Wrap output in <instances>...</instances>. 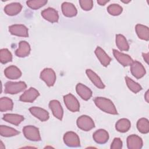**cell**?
Returning <instances> with one entry per match:
<instances>
[{"instance_id":"obj_1","label":"cell","mask_w":149,"mask_h":149,"mask_svg":"<svg viewBox=\"0 0 149 149\" xmlns=\"http://www.w3.org/2000/svg\"><path fill=\"white\" fill-rule=\"evenodd\" d=\"M95 105L102 111L112 115L118 114L116 107L112 101L105 97H96L94 100Z\"/></svg>"},{"instance_id":"obj_2","label":"cell","mask_w":149,"mask_h":149,"mask_svg":"<svg viewBox=\"0 0 149 149\" xmlns=\"http://www.w3.org/2000/svg\"><path fill=\"white\" fill-rule=\"evenodd\" d=\"M27 85L24 81H8L5 84V93L9 94H16L24 90Z\"/></svg>"},{"instance_id":"obj_3","label":"cell","mask_w":149,"mask_h":149,"mask_svg":"<svg viewBox=\"0 0 149 149\" xmlns=\"http://www.w3.org/2000/svg\"><path fill=\"white\" fill-rule=\"evenodd\" d=\"M23 134L25 137L33 141H39L41 140V136L39 129L32 125L26 126L23 128Z\"/></svg>"},{"instance_id":"obj_4","label":"cell","mask_w":149,"mask_h":149,"mask_svg":"<svg viewBox=\"0 0 149 149\" xmlns=\"http://www.w3.org/2000/svg\"><path fill=\"white\" fill-rule=\"evenodd\" d=\"M77 127L83 131H89L95 127L93 120L87 115H81L77 119Z\"/></svg>"},{"instance_id":"obj_5","label":"cell","mask_w":149,"mask_h":149,"mask_svg":"<svg viewBox=\"0 0 149 149\" xmlns=\"http://www.w3.org/2000/svg\"><path fill=\"white\" fill-rule=\"evenodd\" d=\"M40 79L42 80L48 87L53 86L56 81V74L51 68H45L40 73Z\"/></svg>"},{"instance_id":"obj_6","label":"cell","mask_w":149,"mask_h":149,"mask_svg":"<svg viewBox=\"0 0 149 149\" xmlns=\"http://www.w3.org/2000/svg\"><path fill=\"white\" fill-rule=\"evenodd\" d=\"M63 101L66 108L71 112H76L80 109V104L77 98L72 94L63 96Z\"/></svg>"},{"instance_id":"obj_7","label":"cell","mask_w":149,"mask_h":149,"mask_svg":"<svg viewBox=\"0 0 149 149\" xmlns=\"http://www.w3.org/2000/svg\"><path fill=\"white\" fill-rule=\"evenodd\" d=\"M65 144L70 147H77L80 146V139L78 135L73 132H68L63 136Z\"/></svg>"},{"instance_id":"obj_8","label":"cell","mask_w":149,"mask_h":149,"mask_svg":"<svg viewBox=\"0 0 149 149\" xmlns=\"http://www.w3.org/2000/svg\"><path fill=\"white\" fill-rule=\"evenodd\" d=\"M39 95L40 93L36 88L30 87L20 95L19 100L25 102H33Z\"/></svg>"},{"instance_id":"obj_9","label":"cell","mask_w":149,"mask_h":149,"mask_svg":"<svg viewBox=\"0 0 149 149\" xmlns=\"http://www.w3.org/2000/svg\"><path fill=\"white\" fill-rule=\"evenodd\" d=\"M130 72L132 74L136 79L143 77L146 73L143 65L137 61H133L130 65Z\"/></svg>"},{"instance_id":"obj_10","label":"cell","mask_w":149,"mask_h":149,"mask_svg":"<svg viewBox=\"0 0 149 149\" xmlns=\"http://www.w3.org/2000/svg\"><path fill=\"white\" fill-rule=\"evenodd\" d=\"M9 31L11 34L22 37H27L29 36L28 29L23 24H13L9 27Z\"/></svg>"},{"instance_id":"obj_11","label":"cell","mask_w":149,"mask_h":149,"mask_svg":"<svg viewBox=\"0 0 149 149\" xmlns=\"http://www.w3.org/2000/svg\"><path fill=\"white\" fill-rule=\"evenodd\" d=\"M113 54L118 62L123 66H130L133 62L132 58L129 55L122 53L116 49H113Z\"/></svg>"},{"instance_id":"obj_12","label":"cell","mask_w":149,"mask_h":149,"mask_svg":"<svg viewBox=\"0 0 149 149\" xmlns=\"http://www.w3.org/2000/svg\"><path fill=\"white\" fill-rule=\"evenodd\" d=\"M49 107L55 118L59 120L62 119L63 111L59 101L55 100H51L49 103Z\"/></svg>"},{"instance_id":"obj_13","label":"cell","mask_w":149,"mask_h":149,"mask_svg":"<svg viewBox=\"0 0 149 149\" xmlns=\"http://www.w3.org/2000/svg\"><path fill=\"white\" fill-rule=\"evenodd\" d=\"M127 146L129 149H140L143 147L142 139L136 134L130 135L127 138Z\"/></svg>"},{"instance_id":"obj_14","label":"cell","mask_w":149,"mask_h":149,"mask_svg":"<svg viewBox=\"0 0 149 149\" xmlns=\"http://www.w3.org/2000/svg\"><path fill=\"white\" fill-rule=\"evenodd\" d=\"M42 17L51 23H56L58 21L59 15L58 12L52 8H48L41 12Z\"/></svg>"},{"instance_id":"obj_15","label":"cell","mask_w":149,"mask_h":149,"mask_svg":"<svg viewBox=\"0 0 149 149\" xmlns=\"http://www.w3.org/2000/svg\"><path fill=\"white\" fill-rule=\"evenodd\" d=\"M30 113L36 118L42 122L47 120L49 119V113L44 109L38 107H33L29 108Z\"/></svg>"},{"instance_id":"obj_16","label":"cell","mask_w":149,"mask_h":149,"mask_svg":"<svg viewBox=\"0 0 149 149\" xmlns=\"http://www.w3.org/2000/svg\"><path fill=\"white\" fill-rule=\"evenodd\" d=\"M76 90L77 94L85 101L88 100L92 96V91L81 83H78L76 85Z\"/></svg>"},{"instance_id":"obj_17","label":"cell","mask_w":149,"mask_h":149,"mask_svg":"<svg viewBox=\"0 0 149 149\" xmlns=\"http://www.w3.org/2000/svg\"><path fill=\"white\" fill-rule=\"evenodd\" d=\"M30 52V44L26 41H21L19 44V48L16 50L15 54L20 58L27 56Z\"/></svg>"},{"instance_id":"obj_18","label":"cell","mask_w":149,"mask_h":149,"mask_svg":"<svg viewBox=\"0 0 149 149\" xmlns=\"http://www.w3.org/2000/svg\"><path fill=\"white\" fill-rule=\"evenodd\" d=\"M95 54L102 66L107 67L109 65L111 61V58L101 47H97L96 48L95 50Z\"/></svg>"},{"instance_id":"obj_19","label":"cell","mask_w":149,"mask_h":149,"mask_svg":"<svg viewBox=\"0 0 149 149\" xmlns=\"http://www.w3.org/2000/svg\"><path fill=\"white\" fill-rule=\"evenodd\" d=\"M4 74L7 78L12 80H15L21 77L22 72L16 66L12 65L7 67L5 69Z\"/></svg>"},{"instance_id":"obj_20","label":"cell","mask_w":149,"mask_h":149,"mask_svg":"<svg viewBox=\"0 0 149 149\" xmlns=\"http://www.w3.org/2000/svg\"><path fill=\"white\" fill-rule=\"evenodd\" d=\"M93 137L97 143L103 144L108 141L109 139V134L105 130L101 129L94 133Z\"/></svg>"},{"instance_id":"obj_21","label":"cell","mask_w":149,"mask_h":149,"mask_svg":"<svg viewBox=\"0 0 149 149\" xmlns=\"http://www.w3.org/2000/svg\"><path fill=\"white\" fill-rule=\"evenodd\" d=\"M62 11L64 16L68 17H74L77 15V11L75 6L70 2H65L62 4Z\"/></svg>"},{"instance_id":"obj_22","label":"cell","mask_w":149,"mask_h":149,"mask_svg":"<svg viewBox=\"0 0 149 149\" xmlns=\"http://www.w3.org/2000/svg\"><path fill=\"white\" fill-rule=\"evenodd\" d=\"M22 6L20 3L13 2L6 5L4 8L5 13L9 16L17 15L22 10Z\"/></svg>"},{"instance_id":"obj_23","label":"cell","mask_w":149,"mask_h":149,"mask_svg":"<svg viewBox=\"0 0 149 149\" xmlns=\"http://www.w3.org/2000/svg\"><path fill=\"white\" fill-rule=\"evenodd\" d=\"M86 74L91 82L98 88L100 89H104L105 88V85L102 81L100 77L92 70L91 69H87L86 71Z\"/></svg>"},{"instance_id":"obj_24","label":"cell","mask_w":149,"mask_h":149,"mask_svg":"<svg viewBox=\"0 0 149 149\" xmlns=\"http://www.w3.org/2000/svg\"><path fill=\"white\" fill-rule=\"evenodd\" d=\"M2 119L11 124L17 126L24 120V117L22 115L13 113H6L3 115Z\"/></svg>"},{"instance_id":"obj_25","label":"cell","mask_w":149,"mask_h":149,"mask_svg":"<svg viewBox=\"0 0 149 149\" xmlns=\"http://www.w3.org/2000/svg\"><path fill=\"white\" fill-rule=\"evenodd\" d=\"M135 30L139 38L145 41H148L149 29L147 26L141 24H137L136 26Z\"/></svg>"},{"instance_id":"obj_26","label":"cell","mask_w":149,"mask_h":149,"mask_svg":"<svg viewBox=\"0 0 149 149\" xmlns=\"http://www.w3.org/2000/svg\"><path fill=\"white\" fill-rule=\"evenodd\" d=\"M131 127V123L130 120L126 118H122L117 121L115 124V128L117 131L125 133L127 132Z\"/></svg>"},{"instance_id":"obj_27","label":"cell","mask_w":149,"mask_h":149,"mask_svg":"<svg viewBox=\"0 0 149 149\" xmlns=\"http://www.w3.org/2000/svg\"><path fill=\"white\" fill-rule=\"evenodd\" d=\"M116 44L120 51H127L129 49V45L127 40L122 34L116 35Z\"/></svg>"},{"instance_id":"obj_28","label":"cell","mask_w":149,"mask_h":149,"mask_svg":"<svg viewBox=\"0 0 149 149\" xmlns=\"http://www.w3.org/2000/svg\"><path fill=\"white\" fill-rule=\"evenodd\" d=\"M13 103L11 99L8 97H2L0 99V111L5 112L12 110Z\"/></svg>"},{"instance_id":"obj_29","label":"cell","mask_w":149,"mask_h":149,"mask_svg":"<svg viewBox=\"0 0 149 149\" xmlns=\"http://www.w3.org/2000/svg\"><path fill=\"white\" fill-rule=\"evenodd\" d=\"M20 132L14 128L1 125L0 126V134L3 137H11L19 134Z\"/></svg>"},{"instance_id":"obj_30","label":"cell","mask_w":149,"mask_h":149,"mask_svg":"<svg viewBox=\"0 0 149 149\" xmlns=\"http://www.w3.org/2000/svg\"><path fill=\"white\" fill-rule=\"evenodd\" d=\"M137 128L138 130L143 134L148 133L149 132L148 120L144 118H142L139 119L137 122Z\"/></svg>"},{"instance_id":"obj_31","label":"cell","mask_w":149,"mask_h":149,"mask_svg":"<svg viewBox=\"0 0 149 149\" xmlns=\"http://www.w3.org/2000/svg\"><path fill=\"white\" fill-rule=\"evenodd\" d=\"M125 79L127 86L128 87L129 90H131L134 93H137L138 92H139L142 90L141 86L139 83L133 81L130 77L126 76Z\"/></svg>"},{"instance_id":"obj_32","label":"cell","mask_w":149,"mask_h":149,"mask_svg":"<svg viewBox=\"0 0 149 149\" xmlns=\"http://www.w3.org/2000/svg\"><path fill=\"white\" fill-rule=\"evenodd\" d=\"M12 60V55L11 52L6 48L1 49L0 51V61L2 63L5 64Z\"/></svg>"},{"instance_id":"obj_33","label":"cell","mask_w":149,"mask_h":149,"mask_svg":"<svg viewBox=\"0 0 149 149\" xmlns=\"http://www.w3.org/2000/svg\"><path fill=\"white\" fill-rule=\"evenodd\" d=\"M47 3L46 0H31L27 1L26 2L27 5L31 9L33 10L38 9L42 6H44Z\"/></svg>"},{"instance_id":"obj_34","label":"cell","mask_w":149,"mask_h":149,"mask_svg":"<svg viewBox=\"0 0 149 149\" xmlns=\"http://www.w3.org/2000/svg\"><path fill=\"white\" fill-rule=\"evenodd\" d=\"M123 8L118 4H111L107 8L108 12L112 16H118L122 12Z\"/></svg>"},{"instance_id":"obj_35","label":"cell","mask_w":149,"mask_h":149,"mask_svg":"<svg viewBox=\"0 0 149 149\" xmlns=\"http://www.w3.org/2000/svg\"><path fill=\"white\" fill-rule=\"evenodd\" d=\"M79 3L81 8L86 11L91 10L93 7V1L91 0H80Z\"/></svg>"},{"instance_id":"obj_36","label":"cell","mask_w":149,"mask_h":149,"mask_svg":"<svg viewBox=\"0 0 149 149\" xmlns=\"http://www.w3.org/2000/svg\"><path fill=\"white\" fill-rule=\"evenodd\" d=\"M122 148V141L120 138H115L111 145V149H120Z\"/></svg>"},{"instance_id":"obj_37","label":"cell","mask_w":149,"mask_h":149,"mask_svg":"<svg viewBox=\"0 0 149 149\" xmlns=\"http://www.w3.org/2000/svg\"><path fill=\"white\" fill-rule=\"evenodd\" d=\"M109 1H107V0H98L97 1V3L100 5H105L107 3H108Z\"/></svg>"},{"instance_id":"obj_38","label":"cell","mask_w":149,"mask_h":149,"mask_svg":"<svg viewBox=\"0 0 149 149\" xmlns=\"http://www.w3.org/2000/svg\"><path fill=\"white\" fill-rule=\"evenodd\" d=\"M143 57L145 61L148 63V53H143Z\"/></svg>"},{"instance_id":"obj_39","label":"cell","mask_w":149,"mask_h":149,"mask_svg":"<svg viewBox=\"0 0 149 149\" xmlns=\"http://www.w3.org/2000/svg\"><path fill=\"white\" fill-rule=\"evenodd\" d=\"M144 98L147 102H149V96H148V90H147L144 95Z\"/></svg>"},{"instance_id":"obj_40","label":"cell","mask_w":149,"mask_h":149,"mask_svg":"<svg viewBox=\"0 0 149 149\" xmlns=\"http://www.w3.org/2000/svg\"><path fill=\"white\" fill-rule=\"evenodd\" d=\"M122 2H123V3H128L129 2H130V0H129V1H123V0H122L121 1Z\"/></svg>"}]
</instances>
